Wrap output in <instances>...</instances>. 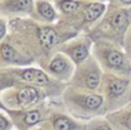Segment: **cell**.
Returning a JSON list of instances; mask_svg holds the SVG:
<instances>
[{
  "label": "cell",
  "mask_w": 131,
  "mask_h": 130,
  "mask_svg": "<svg viewBox=\"0 0 131 130\" xmlns=\"http://www.w3.org/2000/svg\"><path fill=\"white\" fill-rule=\"evenodd\" d=\"M39 66L54 80L67 84L71 81L73 72L76 70V64L62 52H55L48 59H45Z\"/></svg>",
  "instance_id": "10"
},
{
  "label": "cell",
  "mask_w": 131,
  "mask_h": 130,
  "mask_svg": "<svg viewBox=\"0 0 131 130\" xmlns=\"http://www.w3.org/2000/svg\"><path fill=\"white\" fill-rule=\"evenodd\" d=\"M0 111H5V107H4V104H3L2 99H0Z\"/></svg>",
  "instance_id": "24"
},
{
  "label": "cell",
  "mask_w": 131,
  "mask_h": 130,
  "mask_svg": "<svg viewBox=\"0 0 131 130\" xmlns=\"http://www.w3.org/2000/svg\"><path fill=\"white\" fill-rule=\"evenodd\" d=\"M9 35V21L0 17V43L4 41Z\"/></svg>",
  "instance_id": "20"
},
{
  "label": "cell",
  "mask_w": 131,
  "mask_h": 130,
  "mask_svg": "<svg viewBox=\"0 0 131 130\" xmlns=\"http://www.w3.org/2000/svg\"><path fill=\"white\" fill-rule=\"evenodd\" d=\"M84 130H114V129L112 127L111 122L107 120L104 115V116H98V117L85 121Z\"/></svg>",
  "instance_id": "18"
},
{
  "label": "cell",
  "mask_w": 131,
  "mask_h": 130,
  "mask_svg": "<svg viewBox=\"0 0 131 130\" xmlns=\"http://www.w3.org/2000/svg\"><path fill=\"white\" fill-rule=\"evenodd\" d=\"M102 77L103 70L98 61L91 54L86 61L76 66V70L68 85L82 92L98 93L102 84Z\"/></svg>",
  "instance_id": "8"
},
{
  "label": "cell",
  "mask_w": 131,
  "mask_h": 130,
  "mask_svg": "<svg viewBox=\"0 0 131 130\" xmlns=\"http://www.w3.org/2000/svg\"><path fill=\"white\" fill-rule=\"evenodd\" d=\"M123 49L127 54V57L130 58L131 61V25L126 32V36H125V41H123Z\"/></svg>",
  "instance_id": "21"
},
{
  "label": "cell",
  "mask_w": 131,
  "mask_h": 130,
  "mask_svg": "<svg viewBox=\"0 0 131 130\" xmlns=\"http://www.w3.org/2000/svg\"><path fill=\"white\" fill-rule=\"evenodd\" d=\"M99 93L105 101L108 112L125 106L131 97V76L103 72Z\"/></svg>",
  "instance_id": "7"
},
{
  "label": "cell",
  "mask_w": 131,
  "mask_h": 130,
  "mask_svg": "<svg viewBox=\"0 0 131 130\" xmlns=\"http://www.w3.org/2000/svg\"><path fill=\"white\" fill-rule=\"evenodd\" d=\"M108 4L121 8H131V0H109Z\"/></svg>",
  "instance_id": "22"
},
{
  "label": "cell",
  "mask_w": 131,
  "mask_h": 130,
  "mask_svg": "<svg viewBox=\"0 0 131 130\" xmlns=\"http://www.w3.org/2000/svg\"><path fill=\"white\" fill-rule=\"evenodd\" d=\"M0 130H14L12 120L5 111H0Z\"/></svg>",
  "instance_id": "19"
},
{
  "label": "cell",
  "mask_w": 131,
  "mask_h": 130,
  "mask_svg": "<svg viewBox=\"0 0 131 130\" xmlns=\"http://www.w3.org/2000/svg\"><path fill=\"white\" fill-rule=\"evenodd\" d=\"M0 99L5 109H27L37 107L50 98L42 88L31 84H16L0 93Z\"/></svg>",
  "instance_id": "6"
},
{
  "label": "cell",
  "mask_w": 131,
  "mask_h": 130,
  "mask_svg": "<svg viewBox=\"0 0 131 130\" xmlns=\"http://www.w3.org/2000/svg\"><path fill=\"white\" fill-rule=\"evenodd\" d=\"M32 61L18 49V46L9 39V36L0 43V70L9 67L31 66Z\"/></svg>",
  "instance_id": "13"
},
{
  "label": "cell",
  "mask_w": 131,
  "mask_h": 130,
  "mask_svg": "<svg viewBox=\"0 0 131 130\" xmlns=\"http://www.w3.org/2000/svg\"><path fill=\"white\" fill-rule=\"evenodd\" d=\"M60 101L66 109L73 117L81 121H88L98 116H104L108 112L105 101L99 92L89 93L67 85L63 94L60 95Z\"/></svg>",
  "instance_id": "3"
},
{
  "label": "cell",
  "mask_w": 131,
  "mask_h": 130,
  "mask_svg": "<svg viewBox=\"0 0 131 130\" xmlns=\"http://www.w3.org/2000/svg\"><path fill=\"white\" fill-rule=\"evenodd\" d=\"M30 130H44L41 126H37V127H34V129H30Z\"/></svg>",
  "instance_id": "25"
},
{
  "label": "cell",
  "mask_w": 131,
  "mask_h": 130,
  "mask_svg": "<svg viewBox=\"0 0 131 130\" xmlns=\"http://www.w3.org/2000/svg\"><path fill=\"white\" fill-rule=\"evenodd\" d=\"M49 109V99L34 108L27 109H5L12 120L14 130H30L37 127L44 121Z\"/></svg>",
  "instance_id": "11"
},
{
  "label": "cell",
  "mask_w": 131,
  "mask_h": 130,
  "mask_svg": "<svg viewBox=\"0 0 131 130\" xmlns=\"http://www.w3.org/2000/svg\"><path fill=\"white\" fill-rule=\"evenodd\" d=\"M105 117L114 130H131V102L105 113Z\"/></svg>",
  "instance_id": "16"
},
{
  "label": "cell",
  "mask_w": 131,
  "mask_h": 130,
  "mask_svg": "<svg viewBox=\"0 0 131 130\" xmlns=\"http://www.w3.org/2000/svg\"><path fill=\"white\" fill-rule=\"evenodd\" d=\"M130 102H131V97H130Z\"/></svg>",
  "instance_id": "26"
},
{
  "label": "cell",
  "mask_w": 131,
  "mask_h": 130,
  "mask_svg": "<svg viewBox=\"0 0 131 130\" xmlns=\"http://www.w3.org/2000/svg\"><path fill=\"white\" fill-rule=\"evenodd\" d=\"M60 18H68L77 13L82 7L84 0H53Z\"/></svg>",
  "instance_id": "17"
},
{
  "label": "cell",
  "mask_w": 131,
  "mask_h": 130,
  "mask_svg": "<svg viewBox=\"0 0 131 130\" xmlns=\"http://www.w3.org/2000/svg\"><path fill=\"white\" fill-rule=\"evenodd\" d=\"M131 25V8L108 4L104 17L86 34L94 40L104 39L123 46L125 36Z\"/></svg>",
  "instance_id": "4"
},
{
  "label": "cell",
  "mask_w": 131,
  "mask_h": 130,
  "mask_svg": "<svg viewBox=\"0 0 131 130\" xmlns=\"http://www.w3.org/2000/svg\"><path fill=\"white\" fill-rule=\"evenodd\" d=\"M93 44L94 41L88 34L80 32L75 37L63 43L59 46L58 52H62L63 54H66L76 66H79L80 63H82L91 55Z\"/></svg>",
  "instance_id": "12"
},
{
  "label": "cell",
  "mask_w": 131,
  "mask_h": 130,
  "mask_svg": "<svg viewBox=\"0 0 131 130\" xmlns=\"http://www.w3.org/2000/svg\"><path fill=\"white\" fill-rule=\"evenodd\" d=\"M86 2H95V3H107V4H108V2H109V0H86Z\"/></svg>",
  "instance_id": "23"
},
{
  "label": "cell",
  "mask_w": 131,
  "mask_h": 130,
  "mask_svg": "<svg viewBox=\"0 0 131 130\" xmlns=\"http://www.w3.org/2000/svg\"><path fill=\"white\" fill-rule=\"evenodd\" d=\"M35 0H2L0 17L8 21L18 18H30L34 11Z\"/></svg>",
  "instance_id": "14"
},
{
  "label": "cell",
  "mask_w": 131,
  "mask_h": 130,
  "mask_svg": "<svg viewBox=\"0 0 131 130\" xmlns=\"http://www.w3.org/2000/svg\"><path fill=\"white\" fill-rule=\"evenodd\" d=\"M79 32L58 21L54 25L39 23L31 18L9 21V39L25 53L34 64L39 66L67 40Z\"/></svg>",
  "instance_id": "1"
},
{
  "label": "cell",
  "mask_w": 131,
  "mask_h": 130,
  "mask_svg": "<svg viewBox=\"0 0 131 130\" xmlns=\"http://www.w3.org/2000/svg\"><path fill=\"white\" fill-rule=\"evenodd\" d=\"M30 18L39 23L54 25L59 21V13L53 0H35L34 11Z\"/></svg>",
  "instance_id": "15"
},
{
  "label": "cell",
  "mask_w": 131,
  "mask_h": 130,
  "mask_svg": "<svg viewBox=\"0 0 131 130\" xmlns=\"http://www.w3.org/2000/svg\"><path fill=\"white\" fill-rule=\"evenodd\" d=\"M40 126L44 130H84L85 121L73 117L60 98H53L49 99V109Z\"/></svg>",
  "instance_id": "9"
},
{
  "label": "cell",
  "mask_w": 131,
  "mask_h": 130,
  "mask_svg": "<svg viewBox=\"0 0 131 130\" xmlns=\"http://www.w3.org/2000/svg\"><path fill=\"white\" fill-rule=\"evenodd\" d=\"M16 84H31L42 88L48 93L50 99L60 98L64 89L67 88V84L54 80L36 64L0 70V93Z\"/></svg>",
  "instance_id": "2"
},
{
  "label": "cell",
  "mask_w": 131,
  "mask_h": 130,
  "mask_svg": "<svg viewBox=\"0 0 131 130\" xmlns=\"http://www.w3.org/2000/svg\"><path fill=\"white\" fill-rule=\"evenodd\" d=\"M0 2H2V0H0Z\"/></svg>",
  "instance_id": "27"
},
{
  "label": "cell",
  "mask_w": 131,
  "mask_h": 130,
  "mask_svg": "<svg viewBox=\"0 0 131 130\" xmlns=\"http://www.w3.org/2000/svg\"><path fill=\"white\" fill-rule=\"evenodd\" d=\"M91 54L98 61L103 72L131 76V61L122 45L109 40H94Z\"/></svg>",
  "instance_id": "5"
}]
</instances>
